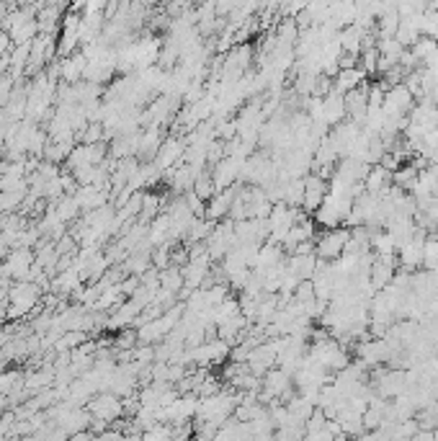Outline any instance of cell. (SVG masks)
I'll return each mask as SVG.
<instances>
[{
	"mask_svg": "<svg viewBox=\"0 0 438 441\" xmlns=\"http://www.w3.org/2000/svg\"><path fill=\"white\" fill-rule=\"evenodd\" d=\"M34 266V251L31 248H14L6 261V276L11 279H28V271Z\"/></svg>",
	"mask_w": 438,
	"mask_h": 441,
	"instance_id": "5b68a950",
	"label": "cell"
},
{
	"mask_svg": "<svg viewBox=\"0 0 438 441\" xmlns=\"http://www.w3.org/2000/svg\"><path fill=\"white\" fill-rule=\"evenodd\" d=\"M366 81V70L364 68H340L335 75H333V90H338V93H348V90L358 88L361 83Z\"/></svg>",
	"mask_w": 438,
	"mask_h": 441,
	"instance_id": "ba28073f",
	"label": "cell"
},
{
	"mask_svg": "<svg viewBox=\"0 0 438 441\" xmlns=\"http://www.w3.org/2000/svg\"><path fill=\"white\" fill-rule=\"evenodd\" d=\"M348 238H350V227H330L323 238H315L317 258H323V261H335L338 256H343Z\"/></svg>",
	"mask_w": 438,
	"mask_h": 441,
	"instance_id": "6da1fadb",
	"label": "cell"
},
{
	"mask_svg": "<svg viewBox=\"0 0 438 441\" xmlns=\"http://www.w3.org/2000/svg\"><path fill=\"white\" fill-rule=\"evenodd\" d=\"M232 202H235V189H232V186L217 191L214 197L209 199V204H207V214H204V217H209L212 222H219V219H224L229 214Z\"/></svg>",
	"mask_w": 438,
	"mask_h": 441,
	"instance_id": "52a82bcc",
	"label": "cell"
},
{
	"mask_svg": "<svg viewBox=\"0 0 438 441\" xmlns=\"http://www.w3.org/2000/svg\"><path fill=\"white\" fill-rule=\"evenodd\" d=\"M88 413L93 415L95 421L111 423L124 413V405H122V400H119V395L108 390V393L93 395V398H90V403H88Z\"/></svg>",
	"mask_w": 438,
	"mask_h": 441,
	"instance_id": "7a4b0ae2",
	"label": "cell"
},
{
	"mask_svg": "<svg viewBox=\"0 0 438 441\" xmlns=\"http://www.w3.org/2000/svg\"><path fill=\"white\" fill-rule=\"evenodd\" d=\"M325 194H328V181H325L320 173H307L304 176V202L302 209L304 212H317L320 204L325 202Z\"/></svg>",
	"mask_w": 438,
	"mask_h": 441,
	"instance_id": "277c9868",
	"label": "cell"
},
{
	"mask_svg": "<svg viewBox=\"0 0 438 441\" xmlns=\"http://www.w3.org/2000/svg\"><path fill=\"white\" fill-rule=\"evenodd\" d=\"M364 34H366V28L356 26V24L343 26V31L338 34L343 52H348V55H361V49H364Z\"/></svg>",
	"mask_w": 438,
	"mask_h": 441,
	"instance_id": "9c48e42d",
	"label": "cell"
},
{
	"mask_svg": "<svg viewBox=\"0 0 438 441\" xmlns=\"http://www.w3.org/2000/svg\"><path fill=\"white\" fill-rule=\"evenodd\" d=\"M3 189H6V184H3V176H0V194H3Z\"/></svg>",
	"mask_w": 438,
	"mask_h": 441,
	"instance_id": "44dd1931",
	"label": "cell"
},
{
	"mask_svg": "<svg viewBox=\"0 0 438 441\" xmlns=\"http://www.w3.org/2000/svg\"><path fill=\"white\" fill-rule=\"evenodd\" d=\"M436 49H438V41H436V39H431V36H423V34H420L418 41H415V44L410 47V52H412L415 57H418V62L423 65V62L428 60V57H431L433 52H436Z\"/></svg>",
	"mask_w": 438,
	"mask_h": 441,
	"instance_id": "2e32d148",
	"label": "cell"
},
{
	"mask_svg": "<svg viewBox=\"0 0 438 441\" xmlns=\"http://www.w3.org/2000/svg\"><path fill=\"white\" fill-rule=\"evenodd\" d=\"M85 65H88L85 52H78V55L62 57V81H65V83H78V81H83Z\"/></svg>",
	"mask_w": 438,
	"mask_h": 441,
	"instance_id": "8fae6325",
	"label": "cell"
},
{
	"mask_svg": "<svg viewBox=\"0 0 438 441\" xmlns=\"http://www.w3.org/2000/svg\"><path fill=\"white\" fill-rule=\"evenodd\" d=\"M157 209H160V197L155 194H145V202H142V212H140V219L142 222H152L157 217Z\"/></svg>",
	"mask_w": 438,
	"mask_h": 441,
	"instance_id": "ac0fdd59",
	"label": "cell"
},
{
	"mask_svg": "<svg viewBox=\"0 0 438 441\" xmlns=\"http://www.w3.org/2000/svg\"><path fill=\"white\" fill-rule=\"evenodd\" d=\"M140 3H145V6H155L157 0H140Z\"/></svg>",
	"mask_w": 438,
	"mask_h": 441,
	"instance_id": "ffe728a7",
	"label": "cell"
},
{
	"mask_svg": "<svg viewBox=\"0 0 438 441\" xmlns=\"http://www.w3.org/2000/svg\"><path fill=\"white\" fill-rule=\"evenodd\" d=\"M212 230H214V222H212L209 217L207 219L196 217L194 222H191V227H189V240L191 243H204V240L212 235Z\"/></svg>",
	"mask_w": 438,
	"mask_h": 441,
	"instance_id": "9a60e30c",
	"label": "cell"
},
{
	"mask_svg": "<svg viewBox=\"0 0 438 441\" xmlns=\"http://www.w3.org/2000/svg\"><path fill=\"white\" fill-rule=\"evenodd\" d=\"M423 269H438V235H428L423 245Z\"/></svg>",
	"mask_w": 438,
	"mask_h": 441,
	"instance_id": "e0dca14e",
	"label": "cell"
},
{
	"mask_svg": "<svg viewBox=\"0 0 438 441\" xmlns=\"http://www.w3.org/2000/svg\"><path fill=\"white\" fill-rule=\"evenodd\" d=\"M183 284H186V281H183L181 269H175L173 264H170L168 269H162V271H160V286H162V289H168V292L178 294V289H181Z\"/></svg>",
	"mask_w": 438,
	"mask_h": 441,
	"instance_id": "5bb4252c",
	"label": "cell"
},
{
	"mask_svg": "<svg viewBox=\"0 0 438 441\" xmlns=\"http://www.w3.org/2000/svg\"><path fill=\"white\" fill-rule=\"evenodd\" d=\"M343 119H348L343 93H338V90H330V93H328V95L323 98V122L328 124V127H335V124H340Z\"/></svg>",
	"mask_w": 438,
	"mask_h": 441,
	"instance_id": "8992f818",
	"label": "cell"
},
{
	"mask_svg": "<svg viewBox=\"0 0 438 441\" xmlns=\"http://www.w3.org/2000/svg\"><path fill=\"white\" fill-rule=\"evenodd\" d=\"M418 173L420 170L412 163H402L400 168L392 170V184L400 186V189H405V191H410L412 186H415V181H418Z\"/></svg>",
	"mask_w": 438,
	"mask_h": 441,
	"instance_id": "4fadbf2b",
	"label": "cell"
},
{
	"mask_svg": "<svg viewBox=\"0 0 438 441\" xmlns=\"http://www.w3.org/2000/svg\"><path fill=\"white\" fill-rule=\"evenodd\" d=\"M412 106H415V98H412V93L407 90V85H405V83H397V85L387 88L385 103H382V109H385L387 116L410 114Z\"/></svg>",
	"mask_w": 438,
	"mask_h": 441,
	"instance_id": "3957f363",
	"label": "cell"
},
{
	"mask_svg": "<svg viewBox=\"0 0 438 441\" xmlns=\"http://www.w3.org/2000/svg\"><path fill=\"white\" fill-rule=\"evenodd\" d=\"M420 36V28H418V14L415 16H407V19H400V26L395 31V39L402 44V47H412Z\"/></svg>",
	"mask_w": 438,
	"mask_h": 441,
	"instance_id": "7c38bea8",
	"label": "cell"
},
{
	"mask_svg": "<svg viewBox=\"0 0 438 441\" xmlns=\"http://www.w3.org/2000/svg\"><path fill=\"white\" fill-rule=\"evenodd\" d=\"M390 184H392V170H387L382 163L371 165L369 173H366V178H364V189L369 191V194H377V197H379V194H382V191H385Z\"/></svg>",
	"mask_w": 438,
	"mask_h": 441,
	"instance_id": "30bf717a",
	"label": "cell"
},
{
	"mask_svg": "<svg viewBox=\"0 0 438 441\" xmlns=\"http://www.w3.org/2000/svg\"><path fill=\"white\" fill-rule=\"evenodd\" d=\"M152 266H155V269H160V271L170 266V245L168 243L157 245L155 256H152Z\"/></svg>",
	"mask_w": 438,
	"mask_h": 441,
	"instance_id": "d6986e66",
	"label": "cell"
}]
</instances>
